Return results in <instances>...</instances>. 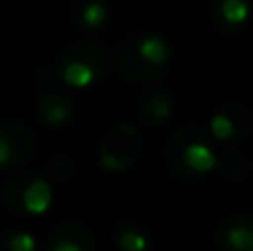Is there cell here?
<instances>
[{"label":"cell","instance_id":"6da1fadb","mask_svg":"<svg viewBox=\"0 0 253 251\" xmlns=\"http://www.w3.org/2000/svg\"><path fill=\"white\" fill-rule=\"evenodd\" d=\"M100 53L102 51H98L91 44H78L71 51H67L65 65L60 69L65 83L71 87H83V84L91 83V78H96L98 69H100L96 65V56H100Z\"/></svg>","mask_w":253,"mask_h":251},{"label":"cell","instance_id":"7a4b0ae2","mask_svg":"<svg viewBox=\"0 0 253 251\" xmlns=\"http://www.w3.org/2000/svg\"><path fill=\"white\" fill-rule=\"evenodd\" d=\"M224 240L231 251H253V227L245 222H236L224 231Z\"/></svg>","mask_w":253,"mask_h":251},{"label":"cell","instance_id":"3957f363","mask_svg":"<svg viewBox=\"0 0 253 251\" xmlns=\"http://www.w3.org/2000/svg\"><path fill=\"white\" fill-rule=\"evenodd\" d=\"M102 18H105V7H102V2L100 0H91L89 7H84V13L80 20H83L84 25H96V22H100Z\"/></svg>","mask_w":253,"mask_h":251}]
</instances>
